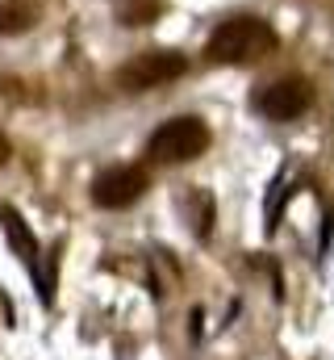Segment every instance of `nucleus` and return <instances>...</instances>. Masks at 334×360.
Returning <instances> with one entry per match:
<instances>
[{
  "mask_svg": "<svg viewBox=\"0 0 334 360\" xmlns=\"http://www.w3.org/2000/svg\"><path fill=\"white\" fill-rule=\"evenodd\" d=\"M276 46H280V38H276V30H272L267 17H259V13H234V17L218 21V30L205 42V55L213 63H222V68H250V63L267 59Z\"/></svg>",
  "mask_w": 334,
  "mask_h": 360,
  "instance_id": "obj_1",
  "label": "nucleus"
},
{
  "mask_svg": "<svg viewBox=\"0 0 334 360\" xmlns=\"http://www.w3.org/2000/svg\"><path fill=\"white\" fill-rule=\"evenodd\" d=\"M205 151H209V126L201 117H192V113L159 122L151 130V139H147V155L155 164H192Z\"/></svg>",
  "mask_w": 334,
  "mask_h": 360,
  "instance_id": "obj_2",
  "label": "nucleus"
},
{
  "mask_svg": "<svg viewBox=\"0 0 334 360\" xmlns=\"http://www.w3.org/2000/svg\"><path fill=\"white\" fill-rule=\"evenodd\" d=\"M188 72V59H184V51H142V55H134V59H126L121 68H117V89L121 92H155L171 84V80H180Z\"/></svg>",
  "mask_w": 334,
  "mask_h": 360,
  "instance_id": "obj_3",
  "label": "nucleus"
},
{
  "mask_svg": "<svg viewBox=\"0 0 334 360\" xmlns=\"http://www.w3.org/2000/svg\"><path fill=\"white\" fill-rule=\"evenodd\" d=\"M309 101H314V89L301 76H280V80L263 84V89L250 96L255 113L267 117V122H297L309 109Z\"/></svg>",
  "mask_w": 334,
  "mask_h": 360,
  "instance_id": "obj_4",
  "label": "nucleus"
},
{
  "mask_svg": "<svg viewBox=\"0 0 334 360\" xmlns=\"http://www.w3.org/2000/svg\"><path fill=\"white\" fill-rule=\"evenodd\" d=\"M147 184H151V176L138 164H117V168H105L92 180V201L100 210H130L147 193Z\"/></svg>",
  "mask_w": 334,
  "mask_h": 360,
  "instance_id": "obj_5",
  "label": "nucleus"
},
{
  "mask_svg": "<svg viewBox=\"0 0 334 360\" xmlns=\"http://www.w3.org/2000/svg\"><path fill=\"white\" fill-rule=\"evenodd\" d=\"M34 21H38V8H34V4H25V0H4V4H0V38L25 34Z\"/></svg>",
  "mask_w": 334,
  "mask_h": 360,
  "instance_id": "obj_6",
  "label": "nucleus"
},
{
  "mask_svg": "<svg viewBox=\"0 0 334 360\" xmlns=\"http://www.w3.org/2000/svg\"><path fill=\"white\" fill-rule=\"evenodd\" d=\"M155 13H159V0H121V4H117L121 25H147Z\"/></svg>",
  "mask_w": 334,
  "mask_h": 360,
  "instance_id": "obj_7",
  "label": "nucleus"
},
{
  "mask_svg": "<svg viewBox=\"0 0 334 360\" xmlns=\"http://www.w3.org/2000/svg\"><path fill=\"white\" fill-rule=\"evenodd\" d=\"M4 231H8V235H13V243L21 248V260H25V264H34V235L21 226V218H17L13 210L4 214Z\"/></svg>",
  "mask_w": 334,
  "mask_h": 360,
  "instance_id": "obj_8",
  "label": "nucleus"
},
{
  "mask_svg": "<svg viewBox=\"0 0 334 360\" xmlns=\"http://www.w3.org/2000/svg\"><path fill=\"white\" fill-rule=\"evenodd\" d=\"M8 155H13V143H8V139H4V134H0V168H4V164H8Z\"/></svg>",
  "mask_w": 334,
  "mask_h": 360,
  "instance_id": "obj_9",
  "label": "nucleus"
}]
</instances>
